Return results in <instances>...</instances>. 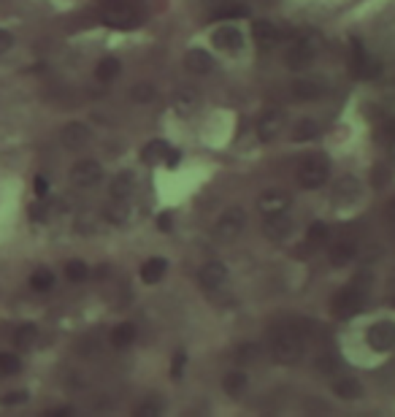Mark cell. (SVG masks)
<instances>
[{
  "mask_svg": "<svg viewBox=\"0 0 395 417\" xmlns=\"http://www.w3.org/2000/svg\"><path fill=\"white\" fill-rule=\"evenodd\" d=\"M320 49H323V36H320V33H303V36H298L296 43L290 46V52H287V65H290L293 71H306L311 63L317 60Z\"/></svg>",
  "mask_w": 395,
  "mask_h": 417,
  "instance_id": "6da1fadb",
  "label": "cell"
},
{
  "mask_svg": "<svg viewBox=\"0 0 395 417\" xmlns=\"http://www.w3.org/2000/svg\"><path fill=\"white\" fill-rule=\"evenodd\" d=\"M328 176H330V163H328L323 152L306 155V158L301 160V166H298V182H301V188L306 190L323 188L325 182H328Z\"/></svg>",
  "mask_w": 395,
  "mask_h": 417,
  "instance_id": "7a4b0ae2",
  "label": "cell"
},
{
  "mask_svg": "<svg viewBox=\"0 0 395 417\" xmlns=\"http://www.w3.org/2000/svg\"><path fill=\"white\" fill-rule=\"evenodd\" d=\"M271 352H274V358L279 360V363H298V360L303 358V339H301V333L293 331V328H282V331L274 333V339H271Z\"/></svg>",
  "mask_w": 395,
  "mask_h": 417,
  "instance_id": "3957f363",
  "label": "cell"
},
{
  "mask_svg": "<svg viewBox=\"0 0 395 417\" xmlns=\"http://www.w3.org/2000/svg\"><path fill=\"white\" fill-rule=\"evenodd\" d=\"M247 228V212L241 209V206H230L225 209L220 220L214 222V242H220V244H230V242H236L241 233Z\"/></svg>",
  "mask_w": 395,
  "mask_h": 417,
  "instance_id": "277c9868",
  "label": "cell"
},
{
  "mask_svg": "<svg viewBox=\"0 0 395 417\" xmlns=\"http://www.w3.org/2000/svg\"><path fill=\"white\" fill-rule=\"evenodd\" d=\"M103 22L109 28L117 30H130L139 25V9L136 0H109L103 6Z\"/></svg>",
  "mask_w": 395,
  "mask_h": 417,
  "instance_id": "5b68a950",
  "label": "cell"
},
{
  "mask_svg": "<svg viewBox=\"0 0 395 417\" xmlns=\"http://www.w3.org/2000/svg\"><path fill=\"white\" fill-rule=\"evenodd\" d=\"M368 293H363V290L357 288H344L341 293H336L333 298H330V315L339 317V320H347V317L357 315L360 309H363V303H366Z\"/></svg>",
  "mask_w": 395,
  "mask_h": 417,
  "instance_id": "8992f818",
  "label": "cell"
},
{
  "mask_svg": "<svg viewBox=\"0 0 395 417\" xmlns=\"http://www.w3.org/2000/svg\"><path fill=\"white\" fill-rule=\"evenodd\" d=\"M103 179V166L95 160H79L71 168V185L79 190H92Z\"/></svg>",
  "mask_w": 395,
  "mask_h": 417,
  "instance_id": "52a82bcc",
  "label": "cell"
},
{
  "mask_svg": "<svg viewBox=\"0 0 395 417\" xmlns=\"http://www.w3.org/2000/svg\"><path fill=\"white\" fill-rule=\"evenodd\" d=\"M366 342L374 352H390L395 347V323L379 320L366 331Z\"/></svg>",
  "mask_w": 395,
  "mask_h": 417,
  "instance_id": "ba28073f",
  "label": "cell"
},
{
  "mask_svg": "<svg viewBox=\"0 0 395 417\" xmlns=\"http://www.w3.org/2000/svg\"><path fill=\"white\" fill-rule=\"evenodd\" d=\"M293 230H296V222H293V217L287 215V212H271V215H266V220H263V233L269 236L271 242H284V239H290Z\"/></svg>",
  "mask_w": 395,
  "mask_h": 417,
  "instance_id": "9c48e42d",
  "label": "cell"
},
{
  "mask_svg": "<svg viewBox=\"0 0 395 417\" xmlns=\"http://www.w3.org/2000/svg\"><path fill=\"white\" fill-rule=\"evenodd\" d=\"M212 43L214 49H220V52L236 58V55H241V49H244V33L239 28H233V25H222V28L214 30Z\"/></svg>",
  "mask_w": 395,
  "mask_h": 417,
  "instance_id": "30bf717a",
  "label": "cell"
},
{
  "mask_svg": "<svg viewBox=\"0 0 395 417\" xmlns=\"http://www.w3.org/2000/svg\"><path fill=\"white\" fill-rule=\"evenodd\" d=\"M350 71H352V76H357V79H374V76L379 73V63L368 58L366 49H363V43L360 41H352V52H350Z\"/></svg>",
  "mask_w": 395,
  "mask_h": 417,
  "instance_id": "8fae6325",
  "label": "cell"
},
{
  "mask_svg": "<svg viewBox=\"0 0 395 417\" xmlns=\"http://www.w3.org/2000/svg\"><path fill=\"white\" fill-rule=\"evenodd\" d=\"M360 193H363V190H360V179L352 176V173H344V176L336 179L330 198L339 203V206H350V203H357Z\"/></svg>",
  "mask_w": 395,
  "mask_h": 417,
  "instance_id": "7c38bea8",
  "label": "cell"
},
{
  "mask_svg": "<svg viewBox=\"0 0 395 417\" xmlns=\"http://www.w3.org/2000/svg\"><path fill=\"white\" fill-rule=\"evenodd\" d=\"M200 106H203V98H200V92L193 90V87H182V90L173 95V112L182 117V119L195 117L198 112H200Z\"/></svg>",
  "mask_w": 395,
  "mask_h": 417,
  "instance_id": "4fadbf2b",
  "label": "cell"
},
{
  "mask_svg": "<svg viewBox=\"0 0 395 417\" xmlns=\"http://www.w3.org/2000/svg\"><path fill=\"white\" fill-rule=\"evenodd\" d=\"M90 139H92V133L87 128L85 122H68L65 128L60 130V141L65 149H71V152H79V149H85L90 144Z\"/></svg>",
  "mask_w": 395,
  "mask_h": 417,
  "instance_id": "5bb4252c",
  "label": "cell"
},
{
  "mask_svg": "<svg viewBox=\"0 0 395 417\" xmlns=\"http://www.w3.org/2000/svg\"><path fill=\"white\" fill-rule=\"evenodd\" d=\"M284 112L279 109H269L266 114L260 117V122H257V136H260V141H274L279 133L284 130Z\"/></svg>",
  "mask_w": 395,
  "mask_h": 417,
  "instance_id": "9a60e30c",
  "label": "cell"
},
{
  "mask_svg": "<svg viewBox=\"0 0 395 417\" xmlns=\"http://www.w3.org/2000/svg\"><path fill=\"white\" fill-rule=\"evenodd\" d=\"M198 282H200V288L203 290L214 293V290H220L227 282V269L220 263V260H212V263H206V266L200 269Z\"/></svg>",
  "mask_w": 395,
  "mask_h": 417,
  "instance_id": "2e32d148",
  "label": "cell"
},
{
  "mask_svg": "<svg viewBox=\"0 0 395 417\" xmlns=\"http://www.w3.org/2000/svg\"><path fill=\"white\" fill-rule=\"evenodd\" d=\"M184 68L190 73H198V76H203V73H212L214 71V58L206 52V49H190L187 55H184Z\"/></svg>",
  "mask_w": 395,
  "mask_h": 417,
  "instance_id": "e0dca14e",
  "label": "cell"
},
{
  "mask_svg": "<svg viewBox=\"0 0 395 417\" xmlns=\"http://www.w3.org/2000/svg\"><path fill=\"white\" fill-rule=\"evenodd\" d=\"M325 95V85L317 79H296L293 82V98L296 101H320Z\"/></svg>",
  "mask_w": 395,
  "mask_h": 417,
  "instance_id": "ac0fdd59",
  "label": "cell"
},
{
  "mask_svg": "<svg viewBox=\"0 0 395 417\" xmlns=\"http://www.w3.org/2000/svg\"><path fill=\"white\" fill-rule=\"evenodd\" d=\"M290 195L284 193V190H266L260 198H257V206H260V212L263 215H271V212H284L287 206H290Z\"/></svg>",
  "mask_w": 395,
  "mask_h": 417,
  "instance_id": "d6986e66",
  "label": "cell"
},
{
  "mask_svg": "<svg viewBox=\"0 0 395 417\" xmlns=\"http://www.w3.org/2000/svg\"><path fill=\"white\" fill-rule=\"evenodd\" d=\"M252 36H254V41L260 43L263 49L276 46V43H279V38H282L279 28H276L274 22H269V19H257V22H254V28H252Z\"/></svg>",
  "mask_w": 395,
  "mask_h": 417,
  "instance_id": "ffe728a7",
  "label": "cell"
},
{
  "mask_svg": "<svg viewBox=\"0 0 395 417\" xmlns=\"http://www.w3.org/2000/svg\"><path fill=\"white\" fill-rule=\"evenodd\" d=\"M357 258V242L355 239H339L330 247V263L333 266H350Z\"/></svg>",
  "mask_w": 395,
  "mask_h": 417,
  "instance_id": "44dd1931",
  "label": "cell"
},
{
  "mask_svg": "<svg viewBox=\"0 0 395 417\" xmlns=\"http://www.w3.org/2000/svg\"><path fill=\"white\" fill-rule=\"evenodd\" d=\"M133 190H136V179H133V173H130V171H119L112 179L109 195H112L114 201H127V198L133 195Z\"/></svg>",
  "mask_w": 395,
  "mask_h": 417,
  "instance_id": "7402d4cb",
  "label": "cell"
},
{
  "mask_svg": "<svg viewBox=\"0 0 395 417\" xmlns=\"http://www.w3.org/2000/svg\"><path fill=\"white\" fill-rule=\"evenodd\" d=\"M166 271H168V260L166 258H149L141 266L139 276H141L144 285H157V282L166 276Z\"/></svg>",
  "mask_w": 395,
  "mask_h": 417,
  "instance_id": "603a6c76",
  "label": "cell"
},
{
  "mask_svg": "<svg viewBox=\"0 0 395 417\" xmlns=\"http://www.w3.org/2000/svg\"><path fill=\"white\" fill-rule=\"evenodd\" d=\"M333 393L344 401H355V399H363V385L355 377H339L333 382Z\"/></svg>",
  "mask_w": 395,
  "mask_h": 417,
  "instance_id": "cb8c5ba5",
  "label": "cell"
},
{
  "mask_svg": "<svg viewBox=\"0 0 395 417\" xmlns=\"http://www.w3.org/2000/svg\"><path fill=\"white\" fill-rule=\"evenodd\" d=\"M247 388H249V377L244 372H227L225 379H222V390L233 399H241L247 393Z\"/></svg>",
  "mask_w": 395,
  "mask_h": 417,
  "instance_id": "d4e9b609",
  "label": "cell"
},
{
  "mask_svg": "<svg viewBox=\"0 0 395 417\" xmlns=\"http://www.w3.org/2000/svg\"><path fill=\"white\" fill-rule=\"evenodd\" d=\"M171 146L166 144V141H160V139H155V141H149V144H144L141 149V160L146 163V166H160V163H166V155H168Z\"/></svg>",
  "mask_w": 395,
  "mask_h": 417,
  "instance_id": "484cf974",
  "label": "cell"
},
{
  "mask_svg": "<svg viewBox=\"0 0 395 417\" xmlns=\"http://www.w3.org/2000/svg\"><path fill=\"white\" fill-rule=\"evenodd\" d=\"M106 222H112V225H125L127 220H130V203L127 201H114L106 206Z\"/></svg>",
  "mask_w": 395,
  "mask_h": 417,
  "instance_id": "4316f807",
  "label": "cell"
},
{
  "mask_svg": "<svg viewBox=\"0 0 395 417\" xmlns=\"http://www.w3.org/2000/svg\"><path fill=\"white\" fill-rule=\"evenodd\" d=\"M133 342H136V325H133V323H119L112 331V345L117 347V350H125V347H130Z\"/></svg>",
  "mask_w": 395,
  "mask_h": 417,
  "instance_id": "83f0119b",
  "label": "cell"
},
{
  "mask_svg": "<svg viewBox=\"0 0 395 417\" xmlns=\"http://www.w3.org/2000/svg\"><path fill=\"white\" fill-rule=\"evenodd\" d=\"M119 71H122V63L117 58H103L95 65V79L98 82H114L117 76H119Z\"/></svg>",
  "mask_w": 395,
  "mask_h": 417,
  "instance_id": "f1b7e54d",
  "label": "cell"
},
{
  "mask_svg": "<svg viewBox=\"0 0 395 417\" xmlns=\"http://www.w3.org/2000/svg\"><path fill=\"white\" fill-rule=\"evenodd\" d=\"M157 98V87L152 82H139V85L130 87V101L139 103V106H146Z\"/></svg>",
  "mask_w": 395,
  "mask_h": 417,
  "instance_id": "f546056e",
  "label": "cell"
},
{
  "mask_svg": "<svg viewBox=\"0 0 395 417\" xmlns=\"http://www.w3.org/2000/svg\"><path fill=\"white\" fill-rule=\"evenodd\" d=\"M30 288L36 290V293H49V290L55 288V274L49 271V269H36V271L30 274Z\"/></svg>",
  "mask_w": 395,
  "mask_h": 417,
  "instance_id": "4dcf8cb0",
  "label": "cell"
},
{
  "mask_svg": "<svg viewBox=\"0 0 395 417\" xmlns=\"http://www.w3.org/2000/svg\"><path fill=\"white\" fill-rule=\"evenodd\" d=\"M36 339H38V328L33 325V323H25V325H19L14 333V345L19 350H28V347L36 345Z\"/></svg>",
  "mask_w": 395,
  "mask_h": 417,
  "instance_id": "1f68e13d",
  "label": "cell"
},
{
  "mask_svg": "<svg viewBox=\"0 0 395 417\" xmlns=\"http://www.w3.org/2000/svg\"><path fill=\"white\" fill-rule=\"evenodd\" d=\"M317 136H320V122H314V119H301L293 128V139L296 141H311Z\"/></svg>",
  "mask_w": 395,
  "mask_h": 417,
  "instance_id": "d6a6232c",
  "label": "cell"
},
{
  "mask_svg": "<svg viewBox=\"0 0 395 417\" xmlns=\"http://www.w3.org/2000/svg\"><path fill=\"white\" fill-rule=\"evenodd\" d=\"M328 239H330V230L325 222H311L309 230H306V242L311 247H320V244H328Z\"/></svg>",
  "mask_w": 395,
  "mask_h": 417,
  "instance_id": "836d02e7",
  "label": "cell"
},
{
  "mask_svg": "<svg viewBox=\"0 0 395 417\" xmlns=\"http://www.w3.org/2000/svg\"><path fill=\"white\" fill-rule=\"evenodd\" d=\"M65 276H68L71 282H85L87 276H90V269H87L85 260H68V266H65Z\"/></svg>",
  "mask_w": 395,
  "mask_h": 417,
  "instance_id": "e575fe53",
  "label": "cell"
},
{
  "mask_svg": "<svg viewBox=\"0 0 395 417\" xmlns=\"http://www.w3.org/2000/svg\"><path fill=\"white\" fill-rule=\"evenodd\" d=\"M19 369H22V363H19L16 355H11V352H0V374L14 377V374H19Z\"/></svg>",
  "mask_w": 395,
  "mask_h": 417,
  "instance_id": "d590c367",
  "label": "cell"
},
{
  "mask_svg": "<svg viewBox=\"0 0 395 417\" xmlns=\"http://www.w3.org/2000/svg\"><path fill=\"white\" fill-rule=\"evenodd\" d=\"M139 417H160L163 415V401H157V399H146V401H141L136 409H133Z\"/></svg>",
  "mask_w": 395,
  "mask_h": 417,
  "instance_id": "8d00e7d4",
  "label": "cell"
},
{
  "mask_svg": "<svg viewBox=\"0 0 395 417\" xmlns=\"http://www.w3.org/2000/svg\"><path fill=\"white\" fill-rule=\"evenodd\" d=\"M390 176H393V171H390L384 163H379V166L371 168V185H374V188H384V185L390 182Z\"/></svg>",
  "mask_w": 395,
  "mask_h": 417,
  "instance_id": "74e56055",
  "label": "cell"
},
{
  "mask_svg": "<svg viewBox=\"0 0 395 417\" xmlns=\"http://www.w3.org/2000/svg\"><path fill=\"white\" fill-rule=\"evenodd\" d=\"M257 358H260V347L257 345H239V350H236V360H241V363H252Z\"/></svg>",
  "mask_w": 395,
  "mask_h": 417,
  "instance_id": "f35d334b",
  "label": "cell"
},
{
  "mask_svg": "<svg viewBox=\"0 0 395 417\" xmlns=\"http://www.w3.org/2000/svg\"><path fill=\"white\" fill-rule=\"evenodd\" d=\"M184 366H187V352L179 350V352L173 355V360H171V379H182Z\"/></svg>",
  "mask_w": 395,
  "mask_h": 417,
  "instance_id": "ab89813d",
  "label": "cell"
},
{
  "mask_svg": "<svg viewBox=\"0 0 395 417\" xmlns=\"http://www.w3.org/2000/svg\"><path fill=\"white\" fill-rule=\"evenodd\" d=\"M76 233H95V217L90 212L76 217Z\"/></svg>",
  "mask_w": 395,
  "mask_h": 417,
  "instance_id": "60d3db41",
  "label": "cell"
},
{
  "mask_svg": "<svg viewBox=\"0 0 395 417\" xmlns=\"http://www.w3.org/2000/svg\"><path fill=\"white\" fill-rule=\"evenodd\" d=\"M25 401H28V390H14V393H9V396L0 399L3 406H14V404H25Z\"/></svg>",
  "mask_w": 395,
  "mask_h": 417,
  "instance_id": "b9f144b4",
  "label": "cell"
},
{
  "mask_svg": "<svg viewBox=\"0 0 395 417\" xmlns=\"http://www.w3.org/2000/svg\"><path fill=\"white\" fill-rule=\"evenodd\" d=\"M317 369H320L323 374H336V372H339V360H333V358L317 360Z\"/></svg>",
  "mask_w": 395,
  "mask_h": 417,
  "instance_id": "7bdbcfd3",
  "label": "cell"
},
{
  "mask_svg": "<svg viewBox=\"0 0 395 417\" xmlns=\"http://www.w3.org/2000/svg\"><path fill=\"white\" fill-rule=\"evenodd\" d=\"M46 215H49V206H46V201H38L33 209H30V217L36 220V222H43L46 220Z\"/></svg>",
  "mask_w": 395,
  "mask_h": 417,
  "instance_id": "ee69618b",
  "label": "cell"
},
{
  "mask_svg": "<svg viewBox=\"0 0 395 417\" xmlns=\"http://www.w3.org/2000/svg\"><path fill=\"white\" fill-rule=\"evenodd\" d=\"M11 46H14V36H11L9 30L0 28V58H3V55H6Z\"/></svg>",
  "mask_w": 395,
  "mask_h": 417,
  "instance_id": "f6af8a7d",
  "label": "cell"
},
{
  "mask_svg": "<svg viewBox=\"0 0 395 417\" xmlns=\"http://www.w3.org/2000/svg\"><path fill=\"white\" fill-rule=\"evenodd\" d=\"M33 188H36V195H46V190H49V182H46V176H36V182H33Z\"/></svg>",
  "mask_w": 395,
  "mask_h": 417,
  "instance_id": "bcb514c9",
  "label": "cell"
},
{
  "mask_svg": "<svg viewBox=\"0 0 395 417\" xmlns=\"http://www.w3.org/2000/svg\"><path fill=\"white\" fill-rule=\"evenodd\" d=\"M155 225H157V230H171V212H163V215H157Z\"/></svg>",
  "mask_w": 395,
  "mask_h": 417,
  "instance_id": "7dc6e473",
  "label": "cell"
},
{
  "mask_svg": "<svg viewBox=\"0 0 395 417\" xmlns=\"http://www.w3.org/2000/svg\"><path fill=\"white\" fill-rule=\"evenodd\" d=\"M179 158H182V152H176V149H168V155H166V163H168L171 168H176V166H179Z\"/></svg>",
  "mask_w": 395,
  "mask_h": 417,
  "instance_id": "c3c4849f",
  "label": "cell"
},
{
  "mask_svg": "<svg viewBox=\"0 0 395 417\" xmlns=\"http://www.w3.org/2000/svg\"><path fill=\"white\" fill-rule=\"evenodd\" d=\"M227 3H230V0H203V6H209L214 11H217V9H225Z\"/></svg>",
  "mask_w": 395,
  "mask_h": 417,
  "instance_id": "681fc988",
  "label": "cell"
},
{
  "mask_svg": "<svg viewBox=\"0 0 395 417\" xmlns=\"http://www.w3.org/2000/svg\"><path fill=\"white\" fill-rule=\"evenodd\" d=\"M63 415H73L71 406H60V409H49V417H63Z\"/></svg>",
  "mask_w": 395,
  "mask_h": 417,
  "instance_id": "f907efd6",
  "label": "cell"
},
{
  "mask_svg": "<svg viewBox=\"0 0 395 417\" xmlns=\"http://www.w3.org/2000/svg\"><path fill=\"white\" fill-rule=\"evenodd\" d=\"M387 220H390V222H395V198L387 203Z\"/></svg>",
  "mask_w": 395,
  "mask_h": 417,
  "instance_id": "816d5d0a",
  "label": "cell"
},
{
  "mask_svg": "<svg viewBox=\"0 0 395 417\" xmlns=\"http://www.w3.org/2000/svg\"><path fill=\"white\" fill-rule=\"evenodd\" d=\"M390 152L395 155V136H393V144H390Z\"/></svg>",
  "mask_w": 395,
  "mask_h": 417,
  "instance_id": "f5cc1de1",
  "label": "cell"
},
{
  "mask_svg": "<svg viewBox=\"0 0 395 417\" xmlns=\"http://www.w3.org/2000/svg\"><path fill=\"white\" fill-rule=\"evenodd\" d=\"M0 377H3V374H0Z\"/></svg>",
  "mask_w": 395,
  "mask_h": 417,
  "instance_id": "db71d44e",
  "label": "cell"
}]
</instances>
